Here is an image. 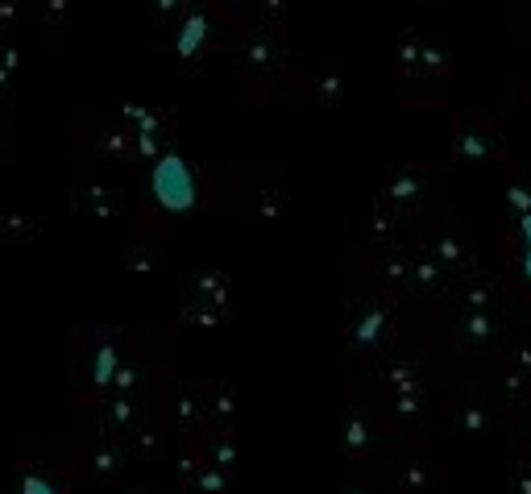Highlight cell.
Wrapping results in <instances>:
<instances>
[{
	"label": "cell",
	"instance_id": "1",
	"mask_svg": "<svg viewBox=\"0 0 531 494\" xmlns=\"http://www.w3.org/2000/svg\"><path fill=\"white\" fill-rule=\"evenodd\" d=\"M237 34H241L237 17H229L225 9H216L212 0H191L187 13L175 25V50H179L183 71H195L212 50L237 42Z\"/></svg>",
	"mask_w": 531,
	"mask_h": 494
},
{
	"label": "cell",
	"instance_id": "2",
	"mask_svg": "<svg viewBox=\"0 0 531 494\" xmlns=\"http://www.w3.org/2000/svg\"><path fill=\"white\" fill-rule=\"evenodd\" d=\"M283 30H270V25H241V34L233 42V63L245 88H254V96H262V84L270 88L278 75H283Z\"/></svg>",
	"mask_w": 531,
	"mask_h": 494
},
{
	"label": "cell",
	"instance_id": "3",
	"mask_svg": "<svg viewBox=\"0 0 531 494\" xmlns=\"http://www.w3.org/2000/svg\"><path fill=\"white\" fill-rule=\"evenodd\" d=\"M154 187H158V200H162L166 208H175V212H183V208H187V204L195 200L191 175H187V167H183L179 158H162V162H158Z\"/></svg>",
	"mask_w": 531,
	"mask_h": 494
},
{
	"label": "cell",
	"instance_id": "4",
	"mask_svg": "<svg viewBox=\"0 0 531 494\" xmlns=\"http://www.w3.org/2000/svg\"><path fill=\"white\" fill-rule=\"evenodd\" d=\"M121 345L117 341H100L96 345V358H92V382H100V387H108V382H117L121 374Z\"/></svg>",
	"mask_w": 531,
	"mask_h": 494
},
{
	"label": "cell",
	"instance_id": "5",
	"mask_svg": "<svg viewBox=\"0 0 531 494\" xmlns=\"http://www.w3.org/2000/svg\"><path fill=\"white\" fill-rule=\"evenodd\" d=\"M34 13H38V21L46 25V30H63V25L71 21V0H38Z\"/></svg>",
	"mask_w": 531,
	"mask_h": 494
},
{
	"label": "cell",
	"instance_id": "6",
	"mask_svg": "<svg viewBox=\"0 0 531 494\" xmlns=\"http://www.w3.org/2000/svg\"><path fill=\"white\" fill-rule=\"evenodd\" d=\"M150 5V21L154 25H179V17L187 13L191 0H146Z\"/></svg>",
	"mask_w": 531,
	"mask_h": 494
},
{
	"label": "cell",
	"instance_id": "7",
	"mask_svg": "<svg viewBox=\"0 0 531 494\" xmlns=\"http://www.w3.org/2000/svg\"><path fill=\"white\" fill-rule=\"evenodd\" d=\"M382 308H374L366 320H361V328H357V345H374V337H378V328H382Z\"/></svg>",
	"mask_w": 531,
	"mask_h": 494
},
{
	"label": "cell",
	"instance_id": "8",
	"mask_svg": "<svg viewBox=\"0 0 531 494\" xmlns=\"http://www.w3.org/2000/svg\"><path fill=\"white\" fill-rule=\"evenodd\" d=\"M523 274L531 279V212L523 216Z\"/></svg>",
	"mask_w": 531,
	"mask_h": 494
},
{
	"label": "cell",
	"instance_id": "9",
	"mask_svg": "<svg viewBox=\"0 0 531 494\" xmlns=\"http://www.w3.org/2000/svg\"><path fill=\"white\" fill-rule=\"evenodd\" d=\"M25 494H59L46 478H38V474H25Z\"/></svg>",
	"mask_w": 531,
	"mask_h": 494
},
{
	"label": "cell",
	"instance_id": "10",
	"mask_svg": "<svg viewBox=\"0 0 531 494\" xmlns=\"http://www.w3.org/2000/svg\"><path fill=\"white\" fill-rule=\"evenodd\" d=\"M13 84H17V71L0 63V100H9V96H13Z\"/></svg>",
	"mask_w": 531,
	"mask_h": 494
},
{
	"label": "cell",
	"instance_id": "11",
	"mask_svg": "<svg viewBox=\"0 0 531 494\" xmlns=\"http://www.w3.org/2000/svg\"><path fill=\"white\" fill-rule=\"evenodd\" d=\"M511 204H519L523 212H531V196H527V191H519V187H511Z\"/></svg>",
	"mask_w": 531,
	"mask_h": 494
},
{
	"label": "cell",
	"instance_id": "12",
	"mask_svg": "<svg viewBox=\"0 0 531 494\" xmlns=\"http://www.w3.org/2000/svg\"><path fill=\"white\" fill-rule=\"evenodd\" d=\"M0 5H9V9H17V13H21L25 5H38V0H0Z\"/></svg>",
	"mask_w": 531,
	"mask_h": 494
}]
</instances>
